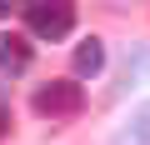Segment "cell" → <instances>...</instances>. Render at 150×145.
Masks as SVG:
<instances>
[{
    "label": "cell",
    "instance_id": "1",
    "mask_svg": "<svg viewBox=\"0 0 150 145\" xmlns=\"http://www.w3.org/2000/svg\"><path fill=\"white\" fill-rule=\"evenodd\" d=\"M20 15L35 40H65L75 30V5H65V0H25Z\"/></svg>",
    "mask_w": 150,
    "mask_h": 145
},
{
    "label": "cell",
    "instance_id": "2",
    "mask_svg": "<svg viewBox=\"0 0 150 145\" xmlns=\"http://www.w3.org/2000/svg\"><path fill=\"white\" fill-rule=\"evenodd\" d=\"M30 110L45 115V120H70V115L85 110V90L75 80H45V85L30 90Z\"/></svg>",
    "mask_w": 150,
    "mask_h": 145
},
{
    "label": "cell",
    "instance_id": "3",
    "mask_svg": "<svg viewBox=\"0 0 150 145\" xmlns=\"http://www.w3.org/2000/svg\"><path fill=\"white\" fill-rule=\"evenodd\" d=\"M30 60H35V50H30V35L0 30V70H5V75H25V70H30Z\"/></svg>",
    "mask_w": 150,
    "mask_h": 145
},
{
    "label": "cell",
    "instance_id": "4",
    "mask_svg": "<svg viewBox=\"0 0 150 145\" xmlns=\"http://www.w3.org/2000/svg\"><path fill=\"white\" fill-rule=\"evenodd\" d=\"M70 65H75V75H100V70H105V40L100 35H85L80 45H75Z\"/></svg>",
    "mask_w": 150,
    "mask_h": 145
},
{
    "label": "cell",
    "instance_id": "5",
    "mask_svg": "<svg viewBox=\"0 0 150 145\" xmlns=\"http://www.w3.org/2000/svg\"><path fill=\"white\" fill-rule=\"evenodd\" d=\"M110 145H150V100L130 110V120L115 130V140H110Z\"/></svg>",
    "mask_w": 150,
    "mask_h": 145
},
{
    "label": "cell",
    "instance_id": "6",
    "mask_svg": "<svg viewBox=\"0 0 150 145\" xmlns=\"http://www.w3.org/2000/svg\"><path fill=\"white\" fill-rule=\"evenodd\" d=\"M140 75H150V50H140V55H135V60H130V65L120 70V85H115V95H125V90H130V85H135Z\"/></svg>",
    "mask_w": 150,
    "mask_h": 145
},
{
    "label": "cell",
    "instance_id": "7",
    "mask_svg": "<svg viewBox=\"0 0 150 145\" xmlns=\"http://www.w3.org/2000/svg\"><path fill=\"white\" fill-rule=\"evenodd\" d=\"M10 135V110H5V100H0V140Z\"/></svg>",
    "mask_w": 150,
    "mask_h": 145
},
{
    "label": "cell",
    "instance_id": "8",
    "mask_svg": "<svg viewBox=\"0 0 150 145\" xmlns=\"http://www.w3.org/2000/svg\"><path fill=\"white\" fill-rule=\"evenodd\" d=\"M5 15H10V0H0V20H5Z\"/></svg>",
    "mask_w": 150,
    "mask_h": 145
}]
</instances>
